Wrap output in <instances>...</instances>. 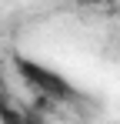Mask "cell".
<instances>
[{"label": "cell", "mask_w": 120, "mask_h": 124, "mask_svg": "<svg viewBox=\"0 0 120 124\" xmlns=\"http://www.w3.org/2000/svg\"><path fill=\"white\" fill-rule=\"evenodd\" d=\"M13 67H17V74L23 77V81L30 84L37 94H43V97H77V91L70 87V81L63 77V74H57V70H50V67H43V64L30 61V57H13Z\"/></svg>", "instance_id": "6da1fadb"}, {"label": "cell", "mask_w": 120, "mask_h": 124, "mask_svg": "<svg viewBox=\"0 0 120 124\" xmlns=\"http://www.w3.org/2000/svg\"><path fill=\"white\" fill-rule=\"evenodd\" d=\"M0 124H27V114H20L17 107L7 101L3 91H0Z\"/></svg>", "instance_id": "7a4b0ae2"}]
</instances>
